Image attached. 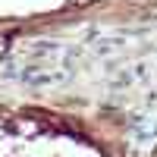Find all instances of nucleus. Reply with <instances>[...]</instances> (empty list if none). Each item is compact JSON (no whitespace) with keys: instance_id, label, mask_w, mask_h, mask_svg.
Listing matches in <instances>:
<instances>
[{"instance_id":"3","label":"nucleus","mask_w":157,"mask_h":157,"mask_svg":"<svg viewBox=\"0 0 157 157\" xmlns=\"http://www.w3.org/2000/svg\"><path fill=\"white\" fill-rule=\"evenodd\" d=\"M123 47H126L123 38H104V41H98V44H94L98 54H116V50H123Z\"/></svg>"},{"instance_id":"2","label":"nucleus","mask_w":157,"mask_h":157,"mask_svg":"<svg viewBox=\"0 0 157 157\" xmlns=\"http://www.w3.org/2000/svg\"><path fill=\"white\" fill-rule=\"evenodd\" d=\"M129 132H132V138L141 141V145L157 141V116H138V120H132Z\"/></svg>"},{"instance_id":"4","label":"nucleus","mask_w":157,"mask_h":157,"mask_svg":"<svg viewBox=\"0 0 157 157\" xmlns=\"http://www.w3.org/2000/svg\"><path fill=\"white\" fill-rule=\"evenodd\" d=\"M141 78H148V63H135V66H129V72L120 78V82H141Z\"/></svg>"},{"instance_id":"1","label":"nucleus","mask_w":157,"mask_h":157,"mask_svg":"<svg viewBox=\"0 0 157 157\" xmlns=\"http://www.w3.org/2000/svg\"><path fill=\"white\" fill-rule=\"evenodd\" d=\"M69 69H25L22 72V82L32 85V88H50V85H63L69 82Z\"/></svg>"}]
</instances>
